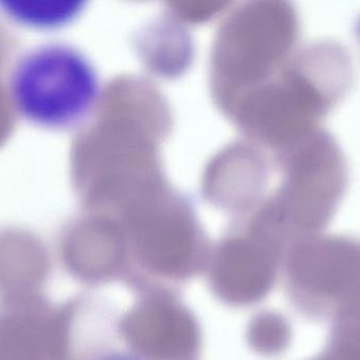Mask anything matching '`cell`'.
I'll list each match as a JSON object with an SVG mask.
<instances>
[{
    "instance_id": "obj_1",
    "label": "cell",
    "mask_w": 360,
    "mask_h": 360,
    "mask_svg": "<svg viewBox=\"0 0 360 360\" xmlns=\"http://www.w3.org/2000/svg\"><path fill=\"white\" fill-rule=\"evenodd\" d=\"M6 92L21 120L46 130H69L94 109L101 93L96 68L79 49L44 42L17 55L6 74Z\"/></svg>"
},
{
    "instance_id": "obj_2",
    "label": "cell",
    "mask_w": 360,
    "mask_h": 360,
    "mask_svg": "<svg viewBox=\"0 0 360 360\" xmlns=\"http://www.w3.org/2000/svg\"><path fill=\"white\" fill-rule=\"evenodd\" d=\"M281 274L294 308L314 321L331 319L360 299V243L300 244L283 258Z\"/></svg>"
},
{
    "instance_id": "obj_3",
    "label": "cell",
    "mask_w": 360,
    "mask_h": 360,
    "mask_svg": "<svg viewBox=\"0 0 360 360\" xmlns=\"http://www.w3.org/2000/svg\"><path fill=\"white\" fill-rule=\"evenodd\" d=\"M139 294L116 323L129 352L141 360H198L200 325L174 290L152 287Z\"/></svg>"
},
{
    "instance_id": "obj_4",
    "label": "cell",
    "mask_w": 360,
    "mask_h": 360,
    "mask_svg": "<svg viewBox=\"0 0 360 360\" xmlns=\"http://www.w3.org/2000/svg\"><path fill=\"white\" fill-rule=\"evenodd\" d=\"M283 254L255 234L224 241L210 253L205 274L214 296L226 306L245 308L274 289Z\"/></svg>"
},
{
    "instance_id": "obj_5",
    "label": "cell",
    "mask_w": 360,
    "mask_h": 360,
    "mask_svg": "<svg viewBox=\"0 0 360 360\" xmlns=\"http://www.w3.org/2000/svg\"><path fill=\"white\" fill-rule=\"evenodd\" d=\"M57 306L44 294L0 300V360H55Z\"/></svg>"
},
{
    "instance_id": "obj_6",
    "label": "cell",
    "mask_w": 360,
    "mask_h": 360,
    "mask_svg": "<svg viewBox=\"0 0 360 360\" xmlns=\"http://www.w3.org/2000/svg\"><path fill=\"white\" fill-rule=\"evenodd\" d=\"M60 256L68 274L89 287L124 283L128 275V242L111 224L76 228L63 240Z\"/></svg>"
},
{
    "instance_id": "obj_7",
    "label": "cell",
    "mask_w": 360,
    "mask_h": 360,
    "mask_svg": "<svg viewBox=\"0 0 360 360\" xmlns=\"http://www.w3.org/2000/svg\"><path fill=\"white\" fill-rule=\"evenodd\" d=\"M51 268L39 241L15 232L0 235V300L42 294Z\"/></svg>"
},
{
    "instance_id": "obj_8",
    "label": "cell",
    "mask_w": 360,
    "mask_h": 360,
    "mask_svg": "<svg viewBox=\"0 0 360 360\" xmlns=\"http://www.w3.org/2000/svg\"><path fill=\"white\" fill-rule=\"evenodd\" d=\"M82 11V2L74 0H6L0 12L19 27L53 30L65 27Z\"/></svg>"
},
{
    "instance_id": "obj_9",
    "label": "cell",
    "mask_w": 360,
    "mask_h": 360,
    "mask_svg": "<svg viewBox=\"0 0 360 360\" xmlns=\"http://www.w3.org/2000/svg\"><path fill=\"white\" fill-rule=\"evenodd\" d=\"M245 340L256 354L274 357L288 350L292 342V327L283 315L262 311L248 323Z\"/></svg>"
},
{
    "instance_id": "obj_10",
    "label": "cell",
    "mask_w": 360,
    "mask_h": 360,
    "mask_svg": "<svg viewBox=\"0 0 360 360\" xmlns=\"http://www.w3.org/2000/svg\"><path fill=\"white\" fill-rule=\"evenodd\" d=\"M97 360H141L132 353L105 352Z\"/></svg>"
}]
</instances>
